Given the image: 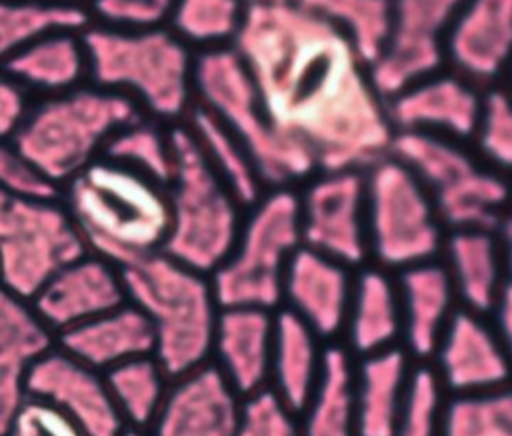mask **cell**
Wrapping results in <instances>:
<instances>
[{"label": "cell", "mask_w": 512, "mask_h": 436, "mask_svg": "<svg viewBox=\"0 0 512 436\" xmlns=\"http://www.w3.org/2000/svg\"><path fill=\"white\" fill-rule=\"evenodd\" d=\"M232 48L276 128L306 144L318 170H366L390 154L386 100L330 22L294 0L248 6Z\"/></svg>", "instance_id": "1"}, {"label": "cell", "mask_w": 512, "mask_h": 436, "mask_svg": "<svg viewBox=\"0 0 512 436\" xmlns=\"http://www.w3.org/2000/svg\"><path fill=\"white\" fill-rule=\"evenodd\" d=\"M60 202L86 252L118 268L154 256L166 244L168 188L104 156L60 188Z\"/></svg>", "instance_id": "2"}, {"label": "cell", "mask_w": 512, "mask_h": 436, "mask_svg": "<svg viewBox=\"0 0 512 436\" xmlns=\"http://www.w3.org/2000/svg\"><path fill=\"white\" fill-rule=\"evenodd\" d=\"M80 34L92 84L126 94L160 124H180L192 110L196 52L170 28L88 24Z\"/></svg>", "instance_id": "3"}, {"label": "cell", "mask_w": 512, "mask_h": 436, "mask_svg": "<svg viewBox=\"0 0 512 436\" xmlns=\"http://www.w3.org/2000/svg\"><path fill=\"white\" fill-rule=\"evenodd\" d=\"M126 300L152 326L154 356L176 380L210 364L222 306L210 276L158 252L120 268Z\"/></svg>", "instance_id": "4"}, {"label": "cell", "mask_w": 512, "mask_h": 436, "mask_svg": "<svg viewBox=\"0 0 512 436\" xmlns=\"http://www.w3.org/2000/svg\"><path fill=\"white\" fill-rule=\"evenodd\" d=\"M194 104L208 110L238 138L268 190L294 188L318 172L312 150L276 128L246 64L232 46L196 52Z\"/></svg>", "instance_id": "5"}, {"label": "cell", "mask_w": 512, "mask_h": 436, "mask_svg": "<svg viewBox=\"0 0 512 436\" xmlns=\"http://www.w3.org/2000/svg\"><path fill=\"white\" fill-rule=\"evenodd\" d=\"M144 116L126 94L80 84L34 102L12 138L26 162L58 190L102 156L108 140Z\"/></svg>", "instance_id": "6"}, {"label": "cell", "mask_w": 512, "mask_h": 436, "mask_svg": "<svg viewBox=\"0 0 512 436\" xmlns=\"http://www.w3.org/2000/svg\"><path fill=\"white\" fill-rule=\"evenodd\" d=\"M174 172L168 188L170 230L162 252L210 276L230 254L246 208L216 176L188 128L170 126Z\"/></svg>", "instance_id": "7"}, {"label": "cell", "mask_w": 512, "mask_h": 436, "mask_svg": "<svg viewBox=\"0 0 512 436\" xmlns=\"http://www.w3.org/2000/svg\"><path fill=\"white\" fill-rule=\"evenodd\" d=\"M302 246L298 192L270 188L246 208L236 242L210 274L222 308L278 310L290 258Z\"/></svg>", "instance_id": "8"}, {"label": "cell", "mask_w": 512, "mask_h": 436, "mask_svg": "<svg viewBox=\"0 0 512 436\" xmlns=\"http://www.w3.org/2000/svg\"><path fill=\"white\" fill-rule=\"evenodd\" d=\"M390 154L424 184L446 232L496 230L512 200V182L486 166L474 150L438 134L396 132Z\"/></svg>", "instance_id": "9"}, {"label": "cell", "mask_w": 512, "mask_h": 436, "mask_svg": "<svg viewBox=\"0 0 512 436\" xmlns=\"http://www.w3.org/2000/svg\"><path fill=\"white\" fill-rule=\"evenodd\" d=\"M362 172L368 262L398 272L438 258L446 230L412 170L386 154Z\"/></svg>", "instance_id": "10"}, {"label": "cell", "mask_w": 512, "mask_h": 436, "mask_svg": "<svg viewBox=\"0 0 512 436\" xmlns=\"http://www.w3.org/2000/svg\"><path fill=\"white\" fill-rule=\"evenodd\" d=\"M86 254L60 198H32L0 188L2 288L30 300L64 264Z\"/></svg>", "instance_id": "11"}, {"label": "cell", "mask_w": 512, "mask_h": 436, "mask_svg": "<svg viewBox=\"0 0 512 436\" xmlns=\"http://www.w3.org/2000/svg\"><path fill=\"white\" fill-rule=\"evenodd\" d=\"M462 0H392L388 38L368 66L376 92L390 100L446 64V34Z\"/></svg>", "instance_id": "12"}, {"label": "cell", "mask_w": 512, "mask_h": 436, "mask_svg": "<svg viewBox=\"0 0 512 436\" xmlns=\"http://www.w3.org/2000/svg\"><path fill=\"white\" fill-rule=\"evenodd\" d=\"M302 246L352 270L368 264L362 170H318L298 192Z\"/></svg>", "instance_id": "13"}, {"label": "cell", "mask_w": 512, "mask_h": 436, "mask_svg": "<svg viewBox=\"0 0 512 436\" xmlns=\"http://www.w3.org/2000/svg\"><path fill=\"white\" fill-rule=\"evenodd\" d=\"M446 396H466L512 384V370L490 316L460 308L428 362Z\"/></svg>", "instance_id": "14"}, {"label": "cell", "mask_w": 512, "mask_h": 436, "mask_svg": "<svg viewBox=\"0 0 512 436\" xmlns=\"http://www.w3.org/2000/svg\"><path fill=\"white\" fill-rule=\"evenodd\" d=\"M28 394L60 408L88 436H124L128 432L104 372L76 360L56 344L32 366Z\"/></svg>", "instance_id": "15"}, {"label": "cell", "mask_w": 512, "mask_h": 436, "mask_svg": "<svg viewBox=\"0 0 512 436\" xmlns=\"http://www.w3.org/2000/svg\"><path fill=\"white\" fill-rule=\"evenodd\" d=\"M126 302L122 270L90 252L56 270L30 298L54 336Z\"/></svg>", "instance_id": "16"}, {"label": "cell", "mask_w": 512, "mask_h": 436, "mask_svg": "<svg viewBox=\"0 0 512 436\" xmlns=\"http://www.w3.org/2000/svg\"><path fill=\"white\" fill-rule=\"evenodd\" d=\"M450 70L486 90L512 66V0H462L446 34Z\"/></svg>", "instance_id": "17"}, {"label": "cell", "mask_w": 512, "mask_h": 436, "mask_svg": "<svg viewBox=\"0 0 512 436\" xmlns=\"http://www.w3.org/2000/svg\"><path fill=\"white\" fill-rule=\"evenodd\" d=\"M482 92L460 74L440 70L386 100V110L394 132H428L470 142Z\"/></svg>", "instance_id": "18"}, {"label": "cell", "mask_w": 512, "mask_h": 436, "mask_svg": "<svg viewBox=\"0 0 512 436\" xmlns=\"http://www.w3.org/2000/svg\"><path fill=\"white\" fill-rule=\"evenodd\" d=\"M350 266L300 246L288 262L282 304L324 342H340L354 284Z\"/></svg>", "instance_id": "19"}, {"label": "cell", "mask_w": 512, "mask_h": 436, "mask_svg": "<svg viewBox=\"0 0 512 436\" xmlns=\"http://www.w3.org/2000/svg\"><path fill=\"white\" fill-rule=\"evenodd\" d=\"M242 398L212 364L172 380L146 436H234Z\"/></svg>", "instance_id": "20"}, {"label": "cell", "mask_w": 512, "mask_h": 436, "mask_svg": "<svg viewBox=\"0 0 512 436\" xmlns=\"http://www.w3.org/2000/svg\"><path fill=\"white\" fill-rule=\"evenodd\" d=\"M274 312L244 306L220 310L210 364L240 398L268 388Z\"/></svg>", "instance_id": "21"}, {"label": "cell", "mask_w": 512, "mask_h": 436, "mask_svg": "<svg viewBox=\"0 0 512 436\" xmlns=\"http://www.w3.org/2000/svg\"><path fill=\"white\" fill-rule=\"evenodd\" d=\"M394 274L402 314L400 346L416 364H428L442 332L460 310L450 276L440 258Z\"/></svg>", "instance_id": "22"}, {"label": "cell", "mask_w": 512, "mask_h": 436, "mask_svg": "<svg viewBox=\"0 0 512 436\" xmlns=\"http://www.w3.org/2000/svg\"><path fill=\"white\" fill-rule=\"evenodd\" d=\"M56 344L30 300L0 290V436L28 396V376L36 360Z\"/></svg>", "instance_id": "23"}, {"label": "cell", "mask_w": 512, "mask_h": 436, "mask_svg": "<svg viewBox=\"0 0 512 436\" xmlns=\"http://www.w3.org/2000/svg\"><path fill=\"white\" fill-rule=\"evenodd\" d=\"M438 258L450 276L460 308L490 316L510 282L496 230H448Z\"/></svg>", "instance_id": "24"}, {"label": "cell", "mask_w": 512, "mask_h": 436, "mask_svg": "<svg viewBox=\"0 0 512 436\" xmlns=\"http://www.w3.org/2000/svg\"><path fill=\"white\" fill-rule=\"evenodd\" d=\"M402 340V314L396 274L372 262L356 268L340 344L362 358Z\"/></svg>", "instance_id": "25"}, {"label": "cell", "mask_w": 512, "mask_h": 436, "mask_svg": "<svg viewBox=\"0 0 512 436\" xmlns=\"http://www.w3.org/2000/svg\"><path fill=\"white\" fill-rule=\"evenodd\" d=\"M416 366L402 346L354 358V406L360 436H394Z\"/></svg>", "instance_id": "26"}, {"label": "cell", "mask_w": 512, "mask_h": 436, "mask_svg": "<svg viewBox=\"0 0 512 436\" xmlns=\"http://www.w3.org/2000/svg\"><path fill=\"white\" fill-rule=\"evenodd\" d=\"M56 346L90 368L106 372L126 360L154 354V332L146 316L126 300L114 310L60 332Z\"/></svg>", "instance_id": "27"}, {"label": "cell", "mask_w": 512, "mask_h": 436, "mask_svg": "<svg viewBox=\"0 0 512 436\" xmlns=\"http://www.w3.org/2000/svg\"><path fill=\"white\" fill-rule=\"evenodd\" d=\"M326 344L286 308L274 312V342L268 388L294 412L312 396L324 362Z\"/></svg>", "instance_id": "28"}, {"label": "cell", "mask_w": 512, "mask_h": 436, "mask_svg": "<svg viewBox=\"0 0 512 436\" xmlns=\"http://www.w3.org/2000/svg\"><path fill=\"white\" fill-rule=\"evenodd\" d=\"M80 32H50L14 54L0 70L28 92L52 96L72 90L84 84L88 76V58Z\"/></svg>", "instance_id": "29"}, {"label": "cell", "mask_w": 512, "mask_h": 436, "mask_svg": "<svg viewBox=\"0 0 512 436\" xmlns=\"http://www.w3.org/2000/svg\"><path fill=\"white\" fill-rule=\"evenodd\" d=\"M302 436H360L354 406V356L340 344H326L318 384L298 412Z\"/></svg>", "instance_id": "30"}, {"label": "cell", "mask_w": 512, "mask_h": 436, "mask_svg": "<svg viewBox=\"0 0 512 436\" xmlns=\"http://www.w3.org/2000/svg\"><path fill=\"white\" fill-rule=\"evenodd\" d=\"M182 124L188 128L202 156L216 176L228 186L234 198L244 208L256 204L268 188L264 186L254 160L238 138L198 104L192 106Z\"/></svg>", "instance_id": "31"}, {"label": "cell", "mask_w": 512, "mask_h": 436, "mask_svg": "<svg viewBox=\"0 0 512 436\" xmlns=\"http://www.w3.org/2000/svg\"><path fill=\"white\" fill-rule=\"evenodd\" d=\"M112 400L128 430L146 432L158 416L172 378L154 354L126 360L104 372Z\"/></svg>", "instance_id": "32"}, {"label": "cell", "mask_w": 512, "mask_h": 436, "mask_svg": "<svg viewBox=\"0 0 512 436\" xmlns=\"http://www.w3.org/2000/svg\"><path fill=\"white\" fill-rule=\"evenodd\" d=\"M90 22V12L76 4L0 0V68L34 40L58 30L80 32Z\"/></svg>", "instance_id": "33"}, {"label": "cell", "mask_w": 512, "mask_h": 436, "mask_svg": "<svg viewBox=\"0 0 512 436\" xmlns=\"http://www.w3.org/2000/svg\"><path fill=\"white\" fill-rule=\"evenodd\" d=\"M304 10L338 28L370 66L384 48L392 18V0H294Z\"/></svg>", "instance_id": "34"}, {"label": "cell", "mask_w": 512, "mask_h": 436, "mask_svg": "<svg viewBox=\"0 0 512 436\" xmlns=\"http://www.w3.org/2000/svg\"><path fill=\"white\" fill-rule=\"evenodd\" d=\"M104 158L128 166L146 178L168 186L174 172V146L170 128L160 122L140 116L122 126L106 144Z\"/></svg>", "instance_id": "35"}, {"label": "cell", "mask_w": 512, "mask_h": 436, "mask_svg": "<svg viewBox=\"0 0 512 436\" xmlns=\"http://www.w3.org/2000/svg\"><path fill=\"white\" fill-rule=\"evenodd\" d=\"M244 14L242 0H174L168 28L190 48L232 46Z\"/></svg>", "instance_id": "36"}, {"label": "cell", "mask_w": 512, "mask_h": 436, "mask_svg": "<svg viewBox=\"0 0 512 436\" xmlns=\"http://www.w3.org/2000/svg\"><path fill=\"white\" fill-rule=\"evenodd\" d=\"M444 436H512V384L466 396H446Z\"/></svg>", "instance_id": "37"}, {"label": "cell", "mask_w": 512, "mask_h": 436, "mask_svg": "<svg viewBox=\"0 0 512 436\" xmlns=\"http://www.w3.org/2000/svg\"><path fill=\"white\" fill-rule=\"evenodd\" d=\"M474 154L492 170L512 174V92L490 86L482 92L480 116L470 138Z\"/></svg>", "instance_id": "38"}, {"label": "cell", "mask_w": 512, "mask_h": 436, "mask_svg": "<svg viewBox=\"0 0 512 436\" xmlns=\"http://www.w3.org/2000/svg\"><path fill=\"white\" fill-rule=\"evenodd\" d=\"M444 402L446 394L432 368L428 364H418L394 436H444Z\"/></svg>", "instance_id": "39"}, {"label": "cell", "mask_w": 512, "mask_h": 436, "mask_svg": "<svg viewBox=\"0 0 512 436\" xmlns=\"http://www.w3.org/2000/svg\"><path fill=\"white\" fill-rule=\"evenodd\" d=\"M234 436H302L298 412L288 408L270 388L242 398Z\"/></svg>", "instance_id": "40"}, {"label": "cell", "mask_w": 512, "mask_h": 436, "mask_svg": "<svg viewBox=\"0 0 512 436\" xmlns=\"http://www.w3.org/2000/svg\"><path fill=\"white\" fill-rule=\"evenodd\" d=\"M174 0H90V18L126 30L156 28L168 22Z\"/></svg>", "instance_id": "41"}, {"label": "cell", "mask_w": 512, "mask_h": 436, "mask_svg": "<svg viewBox=\"0 0 512 436\" xmlns=\"http://www.w3.org/2000/svg\"><path fill=\"white\" fill-rule=\"evenodd\" d=\"M6 436H88L70 416L54 404L26 396L18 408Z\"/></svg>", "instance_id": "42"}, {"label": "cell", "mask_w": 512, "mask_h": 436, "mask_svg": "<svg viewBox=\"0 0 512 436\" xmlns=\"http://www.w3.org/2000/svg\"><path fill=\"white\" fill-rule=\"evenodd\" d=\"M0 188L32 198H60V190L26 162L12 140H0Z\"/></svg>", "instance_id": "43"}, {"label": "cell", "mask_w": 512, "mask_h": 436, "mask_svg": "<svg viewBox=\"0 0 512 436\" xmlns=\"http://www.w3.org/2000/svg\"><path fill=\"white\" fill-rule=\"evenodd\" d=\"M32 104L30 92L0 70V140H12L18 134Z\"/></svg>", "instance_id": "44"}, {"label": "cell", "mask_w": 512, "mask_h": 436, "mask_svg": "<svg viewBox=\"0 0 512 436\" xmlns=\"http://www.w3.org/2000/svg\"><path fill=\"white\" fill-rule=\"evenodd\" d=\"M490 320L500 336V342L504 346V352L512 370V282H508V286L504 288L496 308L490 314Z\"/></svg>", "instance_id": "45"}, {"label": "cell", "mask_w": 512, "mask_h": 436, "mask_svg": "<svg viewBox=\"0 0 512 436\" xmlns=\"http://www.w3.org/2000/svg\"><path fill=\"white\" fill-rule=\"evenodd\" d=\"M496 236L500 240L502 246V254H504V262H506V270H508V278L512 282V200L508 204V208L504 210L498 226H496Z\"/></svg>", "instance_id": "46"}, {"label": "cell", "mask_w": 512, "mask_h": 436, "mask_svg": "<svg viewBox=\"0 0 512 436\" xmlns=\"http://www.w3.org/2000/svg\"><path fill=\"white\" fill-rule=\"evenodd\" d=\"M248 6H264V4H280V2H288V0H242Z\"/></svg>", "instance_id": "47"}, {"label": "cell", "mask_w": 512, "mask_h": 436, "mask_svg": "<svg viewBox=\"0 0 512 436\" xmlns=\"http://www.w3.org/2000/svg\"><path fill=\"white\" fill-rule=\"evenodd\" d=\"M44 2H56V4H76V6H80V2H82V0H44Z\"/></svg>", "instance_id": "48"}, {"label": "cell", "mask_w": 512, "mask_h": 436, "mask_svg": "<svg viewBox=\"0 0 512 436\" xmlns=\"http://www.w3.org/2000/svg\"><path fill=\"white\" fill-rule=\"evenodd\" d=\"M124 436H146L144 432H136V430H128Z\"/></svg>", "instance_id": "49"}, {"label": "cell", "mask_w": 512, "mask_h": 436, "mask_svg": "<svg viewBox=\"0 0 512 436\" xmlns=\"http://www.w3.org/2000/svg\"><path fill=\"white\" fill-rule=\"evenodd\" d=\"M508 82H510V84H508L506 88L512 92V66H510V70H508Z\"/></svg>", "instance_id": "50"}, {"label": "cell", "mask_w": 512, "mask_h": 436, "mask_svg": "<svg viewBox=\"0 0 512 436\" xmlns=\"http://www.w3.org/2000/svg\"><path fill=\"white\" fill-rule=\"evenodd\" d=\"M0 290H2V268H0Z\"/></svg>", "instance_id": "51"}]
</instances>
